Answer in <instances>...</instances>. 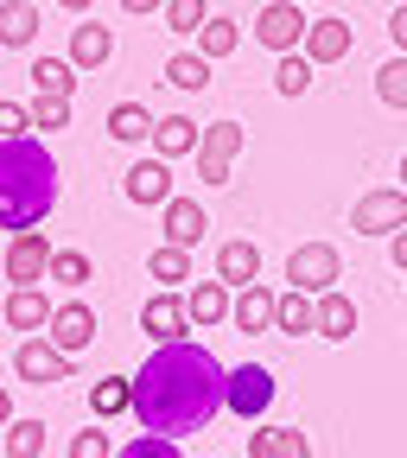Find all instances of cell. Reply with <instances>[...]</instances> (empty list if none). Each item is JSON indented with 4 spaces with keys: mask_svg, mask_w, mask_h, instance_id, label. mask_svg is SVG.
Returning <instances> with one entry per match:
<instances>
[{
    "mask_svg": "<svg viewBox=\"0 0 407 458\" xmlns=\"http://www.w3.org/2000/svg\"><path fill=\"white\" fill-rule=\"evenodd\" d=\"M165 83H179V89H204V83H210V57H204V51H179V57H165Z\"/></svg>",
    "mask_w": 407,
    "mask_h": 458,
    "instance_id": "cell-32",
    "label": "cell"
},
{
    "mask_svg": "<svg viewBox=\"0 0 407 458\" xmlns=\"http://www.w3.org/2000/svg\"><path fill=\"white\" fill-rule=\"evenodd\" d=\"M122 191H128V204H140V210L165 204V198H172V159H165V153L140 159V165L128 172V179H122Z\"/></svg>",
    "mask_w": 407,
    "mask_h": 458,
    "instance_id": "cell-11",
    "label": "cell"
},
{
    "mask_svg": "<svg viewBox=\"0 0 407 458\" xmlns=\"http://www.w3.org/2000/svg\"><path fill=\"white\" fill-rule=\"evenodd\" d=\"M280 318V293H267L261 280L236 286V331H267Z\"/></svg>",
    "mask_w": 407,
    "mask_h": 458,
    "instance_id": "cell-16",
    "label": "cell"
},
{
    "mask_svg": "<svg viewBox=\"0 0 407 458\" xmlns=\"http://www.w3.org/2000/svg\"><path fill=\"white\" fill-rule=\"evenodd\" d=\"M38 38V7L32 0H0V51H26Z\"/></svg>",
    "mask_w": 407,
    "mask_h": 458,
    "instance_id": "cell-19",
    "label": "cell"
},
{
    "mask_svg": "<svg viewBox=\"0 0 407 458\" xmlns=\"http://www.w3.org/2000/svg\"><path fill=\"white\" fill-rule=\"evenodd\" d=\"M376 96H382L388 108H407V51H401V57H388V64L376 71Z\"/></svg>",
    "mask_w": 407,
    "mask_h": 458,
    "instance_id": "cell-34",
    "label": "cell"
},
{
    "mask_svg": "<svg viewBox=\"0 0 407 458\" xmlns=\"http://www.w3.org/2000/svg\"><path fill=\"white\" fill-rule=\"evenodd\" d=\"M388 32H394V45L407 51V7H394V13H388Z\"/></svg>",
    "mask_w": 407,
    "mask_h": 458,
    "instance_id": "cell-40",
    "label": "cell"
},
{
    "mask_svg": "<svg viewBox=\"0 0 407 458\" xmlns=\"http://www.w3.org/2000/svg\"><path fill=\"white\" fill-rule=\"evenodd\" d=\"M159 210H165V242L198 249V242L210 236V216H204V204H198V198H165Z\"/></svg>",
    "mask_w": 407,
    "mask_h": 458,
    "instance_id": "cell-13",
    "label": "cell"
},
{
    "mask_svg": "<svg viewBox=\"0 0 407 458\" xmlns=\"http://www.w3.org/2000/svg\"><path fill=\"white\" fill-rule=\"evenodd\" d=\"M89 408L108 420V414H134V382H122V376H102L96 388H89Z\"/></svg>",
    "mask_w": 407,
    "mask_h": 458,
    "instance_id": "cell-28",
    "label": "cell"
},
{
    "mask_svg": "<svg viewBox=\"0 0 407 458\" xmlns=\"http://www.w3.org/2000/svg\"><path fill=\"white\" fill-rule=\"evenodd\" d=\"M210 13H204V0H165V26L172 32H198Z\"/></svg>",
    "mask_w": 407,
    "mask_h": 458,
    "instance_id": "cell-36",
    "label": "cell"
},
{
    "mask_svg": "<svg viewBox=\"0 0 407 458\" xmlns=\"http://www.w3.org/2000/svg\"><path fill=\"white\" fill-rule=\"evenodd\" d=\"M114 57V32L108 26H71V64L77 71H102Z\"/></svg>",
    "mask_w": 407,
    "mask_h": 458,
    "instance_id": "cell-21",
    "label": "cell"
},
{
    "mask_svg": "<svg viewBox=\"0 0 407 458\" xmlns=\"http://www.w3.org/2000/svg\"><path fill=\"white\" fill-rule=\"evenodd\" d=\"M351 331H357V300L337 293V286H325V293H318V337L325 344H343Z\"/></svg>",
    "mask_w": 407,
    "mask_h": 458,
    "instance_id": "cell-18",
    "label": "cell"
},
{
    "mask_svg": "<svg viewBox=\"0 0 407 458\" xmlns=\"http://www.w3.org/2000/svg\"><path fill=\"white\" fill-rule=\"evenodd\" d=\"M394 267H401V274H407V223H401V229H394Z\"/></svg>",
    "mask_w": 407,
    "mask_h": 458,
    "instance_id": "cell-41",
    "label": "cell"
},
{
    "mask_svg": "<svg viewBox=\"0 0 407 458\" xmlns=\"http://www.w3.org/2000/svg\"><path fill=\"white\" fill-rule=\"evenodd\" d=\"M0 369H7V363H0Z\"/></svg>",
    "mask_w": 407,
    "mask_h": 458,
    "instance_id": "cell-46",
    "label": "cell"
},
{
    "mask_svg": "<svg viewBox=\"0 0 407 458\" xmlns=\"http://www.w3.org/2000/svg\"><path fill=\"white\" fill-rule=\"evenodd\" d=\"M32 128H71V96H51V89H38V102H32Z\"/></svg>",
    "mask_w": 407,
    "mask_h": 458,
    "instance_id": "cell-35",
    "label": "cell"
},
{
    "mask_svg": "<svg viewBox=\"0 0 407 458\" xmlns=\"http://www.w3.org/2000/svg\"><path fill=\"white\" fill-rule=\"evenodd\" d=\"M108 452V433H77L71 439V458H102Z\"/></svg>",
    "mask_w": 407,
    "mask_h": 458,
    "instance_id": "cell-39",
    "label": "cell"
},
{
    "mask_svg": "<svg viewBox=\"0 0 407 458\" xmlns=\"http://www.w3.org/2000/svg\"><path fill=\"white\" fill-rule=\"evenodd\" d=\"M229 293H236V286H229L223 274H216V280H198L191 293H185L191 325H198V331H210V325H223V318H236V300H229Z\"/></svg>",
    "mask_w": 407,
    "mask_h": 458,
    "instance_id": "cell-12",
    "label": "cell"
},
{
    "mask_svg": "<svg viewBox=\"0 0 407 458\" xmlns=\"http://www.w3.org/2000/svg\"><path fill=\"white\" fill-rule=\"evenodd\" d=\"M337 274H343V255L331 242H300L286 255V286H300V293H325V286H337Z\"/></svg>",
    "mask_w": 407,
    "mask_h": 458,
    "instance_id": "cell-4",
    "label": "cell"
},
{
    "mask_svg": "<svg viewBox=\"0 0 407 458\" xmlns=\"http://www.w3.org/2000/svg\"><path fill=\"white\" fill-rule=\"evenodd\" d=\"M306 57H312V64H337V57H351V20H312L306 26Z\"/></svg>",
    "mask_w": 407,
    "mask_h": 458,
    "instance_id": "cell-17",
    "label": "cell"
},
{
    "mask_svg": "<svg viewBox=\"0 0 407 458\" xmlns=\"http://www.w3.org/2000/svg\"><path fill=\"white\" fill-rule=\"evenodd\" d=\"M32 134V108L26 102H0V140H20Z\"/></svg>",
    "mask_w": 407,
    "mask_h": 458,
    "instance_id": "cell-37",
    "label": "cell"
},
{
    "mask_svg": "<svg viewBox=\"0 0 407 458\" xmlns=\"http://www.w3.org/2000/svg\"><path fill=\"white\" fill-rule=\"evenodd\" d=\"M274 331H286V337L318 331V293H300V286H286V293H280V318H274Z\"/></svg>",
    "mask_w": 407,
    "mask_h": 458,
    "instance_id": "cell-23",
    "label": "cell"
},
{
    "mask_svg": "<svg viewBox=\"0 0 407 458\" xmlns=\"http://www.w3.org/2000/svg\"><path fill=\"white\" fill-rule=\"evenodd\" d=\"M216 274H223L229 286H249V280H261V249H255L249 236L223 242V249H216Z\"/></svg>",
    "mask_w": 407,
    "mask_h": 458,
    "instance_id": "cell-20",
    "label": "cell"
},
{
    "mask_svg": "<svg viewBox=\"0 0 407 458\" xmlns=\"http://www.w3.org/2000/svg\"><path fill=\"white\" fill-rule=\"evenodd\" d=\"M153 128H159V122H153V114H147L140 102H114V108H108V134L122 140V147H140V140H153Z\"/></svg>",
    "mask_w": 407,
    "mask_h": 458,
    "instance_id": "cell-25",
    "label": "cell"
},
{
    "mask_svg": "<svg viewBox=\"0 0 407 458\" xmlns=\"http://www.w3.org/2000/svg\"><path fill=\"white\" fill-rule=\"evenodd\" d=\"M236 153H242V122H210L204 128V140H198V179L204 185H229V165H236Z\"/></svg>",
    "mask_w": 407,
    "mask_h": 458,
    "instance_id": "cell-5",
    "label": "cell"
},
{
    "mask_svg": "<svg viewBox=\"0 0 407 458\" xmlns=\"http://www.w3.org/2000/svg\"><path fill=\"white\" fill-rule=\"evenodd\" d=\"M13 376L20 382H38V388H57V382H71V351L51 331H26L20 351H13Z\"/></svg>",
    "mask_w": 407,
    "mask_h": 458,
    "instance_id": "cell-3",
    "label": "cell"
},
{
    "mask_svg": "<svg viewBox=\"0 0 407 458\" xmlns=\"http://www.w3.org/2000/svg\"><path fill=\"white\" fill-rule=\"evenodd\" d=\"M57 210V159L20 134L0 140V229H38Z\"/></svg>",
    "mask_w": 407,
    "mask_h": 458,
    "instance_id": "cell-2",
    "label": "cell"
},
{
    "mask_svg": "<svg viewBox=\"0 0 407 458\" xmlns=\"http://www.w3.org/2000/svg\"><path fill=\"white\" fill-rule=\"evenodd\" d=\"M51 242H45V229H13V242H7V280L13 286H32V280H51Z\"/></svg>",
    "mask_w": 407,
    "mask_h": 458,
    "instance_id": "cell-7",
    "label": "cell"
},
{
    "mask_svg": "<svg viewBox=\"0 0 407 458\" xmlns=\"http://www.w3.org/2000/svg\"><path fill=\"white\" fill-rule=\"evenodd\" d=\"M306 452H312V439L300 427H261V433H249V458H306Z\"/></svg>",
    "mask_w": 407,
    "mask_h": 458,
    "instance_id": "cell-22",
    "label": "cell"
},
{
    "mask_svg": "<svg viewBox=\"0 0 407 458\" xmlns=\"http://www.w3.org/2000/svg\"><path fill=\"white\" fill-rule=\"evenodd\" d=\"M401 223H407V185L369 191V198H357V210H351V229H357V236H394Z\"/></svg>",
    "mask_w": 407,
    "mask_h": 458,
    "instance_id": "cell-6",
    "label": "cell"
},
{
    "mask_svg": "<svg viewBox=\"0 0 407 458\" xmlns=\"http://www.w3.org/2000/svg\"><path fill=\"white\" fill-rule=\"evenodd\" d=\"M236 45H242V26H236V20H223V13H210V20L198 26V51L210 57V64H223V57L236 51Z\"/></svg>",
    "mask_w": 407,
    "mask_h": 458,
    "instance_id": "cell-26",
    "label": "cell"
},
{
    "mask_svg": "<svg viewBox=\"0 0 407 458\" xmlns=\"http://www.w3.org/2000/svg\"><path fill=\"white\" fill-rule=\"evenodd\" d=\"M165 0H122V13H159Z\"/></svg>",
    "mask_w": 407,
    "mask_h": 458,
    "instance_id": "cell-42",
    "label": "cell"
},
{
    "mask_svg": "<svg viewBox=\"0 0 407 458\" xmlns=\"http://www.w3.org/2000/svg\"><path fill=\"white\" fill-rule=\"evenodd\" d=\"M57 7H71V13H89V7H96V0H57Z\"/></svg>",
    "mask_w": 407,
    "mask_h": 458,
    "instance_id": "cell-44",
    "label": "cell"
},
{
    "mask_svg": "<svg viewBox=\"0 0 407 458\" xmlns=\"http://www.w3.org/2000/svg\"><path fill=\"white\" fill-rule=\"evenodd\" d=\"M128 458H172V452H179V439H172V433H147V439H134V445H122Z\"/></svg>",
    "mask_w": 407,
    "mask_h": 458,
    "instance_id": "cell-38",
    "label": "cell"
},
{
    "mask_svg": "<svg viewBox=\"0 0 407 458\" xmlns=\"http://www.w3.org/2000/svg\"><path fill=\"white\" fill-rule=\"evenodd\" d=\"M13 420V401H7V388H0V427H7Z\"/></svg>",
    "mask_w": 407,
    "mask_h": 458,
    "instance_id": "cell-43",
    "label": "cell"
},
{
    "mask_svg": "<svg viewBox=\"0 0 407 458\" xmlns=\"http://www.w3.org/2000/svg\"><path fill=\"white\" fill-rule=\"evenodd\" d=\"M51 312H57V306L45 300V286H38V280H32V286H13V293H7V325H13V331H45Z\"/></svg>",
    "mask_w": 407,
    "mask_h": 458,
    "instance_id": "cell-15",
    "label": "cell"
},
{
    "mask_svg": "<svg viewBox=\"0 0 407 458\" xmlns=\"http://www.w3.org/2000/svg\"><path fill=\"white\" fill-rule=\"evenodd\" d=\"M32 83L51 89V96H71L77 89V64L71 57H32Z\"/></svg>",
    "mask_w": 407,
    "mask_h": 458,
    "instance_id": "cell-31",
    "label": "cell"
},
{
    "mask_svg": "<svg viewBox=\"0 0 407 458\" xmlns=\"http://www.w3.org/2000/svg\"><path fill=\"white\" fill-rule=\"evenodd\" d=\"M274 89H280V96H306V89H312V57H306V45H300V51H280Z\"/></svg>",
    "mask_w": 407,
    "mask_h": 458,
    "instance_id": "cell-29",
    "label": "cell"
},
{
    "mask_svg": "<svg viewBox=\"0 0 407 458\" xmlns=\"http://www.w3.org/2000/svg\"><path fill=\"white\" fill-rule=\"evenodd\" d=\"M140 331H147L153 344H179V337L198 331V325H191V306H185L179 293H153V300L140 306Z\"/></svg>",
    "mask_w": 407,
    "mask_h": 458,
    "instance_id": "cell-10",
    "label": "cell"
},
{
    "mask_svg": "<svg viewBox=\"0 0 407 458\" xmlns=\"http://www.w3.org/2000/svg\"><path fill=\"white\" fill-rule=\"evenodd\" d=\"M401 185H407V153H401Z\"/></svg>",
    "mask_w": 407,
    "mask_h": 458,
    "instance_id": "cell-45",
    "label": "cell"
},
{
    "mask_svg": "<svg viewBox=\"0 0 407 458\" xmlns=\"http://www.w3.org/2000/svg\"><path fill=\"white\" fill-rule=\"evenodd\" d=\"M198 140H204V128L191 122V114H165V122L153 128V147H159L165 159H185V153H198Z\"/></svg>",
    "mask_w": 407,
    "mask_h": 458,
    "instance_id": "cell-24",
    "label": "cell"
},
{
    "mask_svg": "<svg viewBox=\"0 0 407 458\" xmlns=\"http://www.w3.org/2000/svg\"><path fill=\"white\" fill-rule=\"evenodd\" d=\"M7 452H13V458L51 452V427H45V420H7Z\"/></svg>",
    "mask_w": 407,
    "mask_h": 458,
    "instance_id": "cell-30",
    "label": "cell"
},
{
    "mask_svg": "<svg viewBox=\"0 0 407 458\" xmlns=\"http://www.w3.org/2000/svg\"><path fill=\"white\" fill-rule=\"evenodd\" d=\"M267 401H274V369H261V363H236V369H229V414L261 420Z\"/></svg>",
    "mask_w": 407,
    "mask_h": 458,
    "instance_id": "cell-9",
    "label": "cell"
},
{
    "mask_svg": "<svg viewBox=\"0 0 407 458\" xmlns=\"http://www.w3.org/2000/svg\"><path fill=\"white\" fill-rule=\"evenodd\" d=\"M255 38L267 51H300L306 45V7H300V0H274V7H261Z\"/></svg>",
    "mask_w": 407,
    "mask_h": 458,
    "instance_id": "cell-8",
    "label": "cell"
},
{
    "mask_svg": "<svg viewBox=\"0 0 407 458\" xmlns=\"http://www.w3.org/2000/svg\"><path fill=\"white\" fill-rule=\"evenodd\" d=\"M147 274H153L159 286H179V280H191V249H179V242H159V249L147 255Z\"/></svg>",
    "mask_w": 407,
    "mask_h": 458,
    "instance_id": "cell-27",
    "label": "cell"
},
{
    "mask_svg": "<svg viewBox=\"0 0 407 458\" xmlns=\"http://www.w3.org/2000/svg\"><path fill=\"white\" fill-rule=\"evenodd\" d=\"M229 408V369L204 351V344H153V357L134 376V420L140 433H204Z\"/></svg>",
    "mask_w": 407,
    "mask_h": 458,
    "instance_id": "cell-1",
    "label": "cell"
},
{
    "mask_svg": "<svg viewBox=\"0 0 407 458\" xmlns=\"http://www.w3.org/2000/svg\"><path fill=\"white\" fill-rule=\"evenodd\" d=\"M57 344H64V351L77 357V351H89V337H96V312L83 306V300H71V306H57L51 312V325H45Z\"/></svg>",
    "mask_w": 407,
    "mask_h": 458,
    "instance_id": "cell-14",
    "label": "cell"
},
{
    "mask_svg": "<svg viewBox=\"0 0 407 458\" xmlns=\"http://www.w3.org/2000/svg\"><path fill=\"white\" fill-rule=\"evenodd\" d=\"M89 274H96V267H89L83 249H57V255H51V280L71 286V293H77V286H89Z\"/></svg>",
    "mask_w": 407,
    "mask_h": 458,
    "instance_id": "cell-33",
    "label": "cell"
}]
</instances>
